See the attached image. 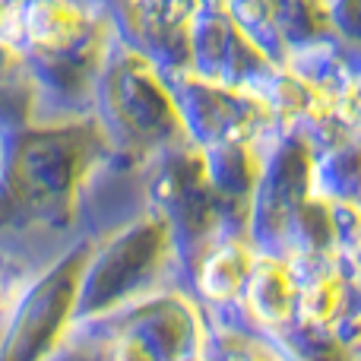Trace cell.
<instances>
[{"instance_id":"6da1fadb","label":"cell","mask_w":361,"mask_h":361,"mask_svg":"<svg viewBox=\"0 0 361 361\" xmlns=\"http://www.w3.org/2000/svg\"><path fill=\"white\" fill-rule=\"evenodd\" d=\"M80 29V16L67 10L63 4H42L29 16V32L42 44H63L76 35Z\"/></svg>"},{"instance_id":"7a4b0ae2","label":"cell","mask_w":361,"mask_h":361,"mask_svg":"<svg viewBox=\"0 0 361 361\" xmlns=\"http://www.w3.org/2000/svg\"><path fill=\"white\" fill-rule=\"evenodd\" d=\"M288 295H292V288H288V276L282 273L279 267H263L257 269L254 276V305L257 311L263 314V317L269 320H282L288 314Z\"/></svg>"},{"instance_id":"3957f363","label":"cell","mask_w":361,"mask_h":361,"mask_svg":"<svg viewBox=\"0 0 361 361\" xmlns=\"http://www.w3.org/2000/svg\"><path fill=\"white\" fill-rule=\"evenodd\" d=\"M244 276H247V257H244L238 247H228L209 260L206 276H203V286H206V292H212L216 298H225V295H231L238 286H241Z\"/></svg>"},{"instance_id":"277c9868","label":"cell","mask_w":361,"mask_h":361,"mask_svg":"<svg viewBox=\"0 0 361 361\" xmlns=\"http://www.w3.org/2000/svg\"><path fill=\"white\" fill-rule=\"evenodd\" d=\"M339 305V286L336 282H320L314 292L305 298V317L311 320H326Z\"/></svg>"},{"instance_id":"5b68a950","label":"cell","mask_w":361,"mask_h":361,"mask_svg":"<svg viewBox=\"0 0 361 361\" xmlns=\"http://www.w3.org/2000/svg\"><path fill=\"white\" fill-rule=\"evenodd\" d=\"M241 361H269L267 355H263V352H250L247 358H241Z\"/></svg>"}]
</instances>
